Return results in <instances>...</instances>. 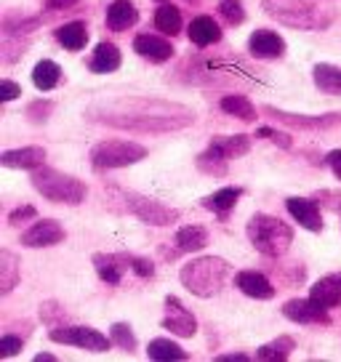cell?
Masks as SVG:
<instances>
[{
	"label": "cell",
	"mask_w": 341,
	"mask_h": 362,
	"mask_svg": "<svg viewBox=\"0 0 341 362\" xmlns=\"http://www.w3.org/2000/svg\"><path fill=\"white\" fill-rule=\"evenodd\" d=\"M285 208L309 232H320L323 229V216H320V205L315 197H288Z\"/></svg>",
	"instance_id": "obj_13"
},
{
	"label": "cell",
	"mask_w": 341,
	"mask_h": 362,
	"mask_svg": "<svg viewBox=\"0 0 341 362\" xmlns=\"http://www.w3.org/2000/svg\"><path fill=\"white\" fill-rule=\"evenodd\" d=\"M147 357L149 360H158V362L187 360V351H184L179 344H173L170 339H152L147 346Z\"/></svg>",
	"instance_id": "obj_33"
},
{
	"label": "cell",
	"mask_w": 341,
	"mask_h": 362,
	"mask_svg": "<svg viewBox=\"0 0 341 362\" xmlns=\"http://www.w3.org/2000/svg\"><path fill=\"white\" fill-rule=\"evenodd\" d=\"M243 187H224V189H219V192L208 194L203 200V208H208V211H214V214H227L229 208H235V203H238L240 197H243Z\"/></svg>",
	"instance_id": "obj_29"
},
{
	"label": "cell",
	"mask_w": 341,
	"mask_h": 362,
	"mask_svg": "<svg viewBox=\"0 0 341 362\" xmlns=\"http://www.w3.org/2000/svg\"><path fill=\"white\" fill-rule=\"evenodd\" d=\"M248 51L256 59H283L285 40L272 30H256L248 40Z\"/></svg>",
	"instance_id": "obj_15"
},
{
	"label": "cell",
	"mask_w": 341,
	"mask_h": 362,
	"mask_svg": "<svg viewBox=\"0 0 341 362\" xmlns=\"http://www.w3.org/2000/svg\"><path fill=\"white\" fill-rule=\"evenodd\" d=\"M40 320L46 322L48 328H62L64 325V306H59L57 301H46V304H40Z\"/></svg>",
	"instance_id": "obj_38"
},
{
	"label": "cell",
	"mask_w": 341,
	"mask_h": 362,
	"mask_svg": "<svg viewBox=\"0 0 341 362\" xmlns=\"http://www.w3.org/2000/svg\"><path fill=\"white\" fill-rule=\"evenodd\" d=\"M245 235H248L250 245L270 256V259H280L285 250L291 248L294 243V229L280 221L277 216L270 214H256L250 216L248 226H245Z\"/></svg>",
	"instance_id": "obj_4"
},
{
	"label": "cell",
	"mask_w": 341,
	"mask_h": 362,
	"mask_svg": "<svg viewBox=\"0 0 341 362\" xmlns=\"http://www.w3.org/2000/svg\"><path fill=\"white\" fill-rule=\"evenodd\" d=\"M190 40L195 45H200V48L219 43L221 40V27L211 16H195L192 24H190Z\"/></svg>",
	"instance_id": "obj_23"
},
{
	"label": "cell",
	"mask_w": 341,
	"mask_h": 362,
	"mask_svg": "<svg viewBox=\"0 0 341 362\" xmlns=\"http://www.w3.org/2000/svg\"><path fill=\"white\" fill-rule=\"evenodd\" d=\"M309 298L312 301H318L320 306H325V309H336L341 304V283L336 274H328V277H323L318 283L312 285V291H309Z\"/></svg>",
	"instance_id": "obj_21"
},
{
	"label": "cell",
	"mask_w": 341,
	"mask_h": 362,
	"mask_svg": "<svg viewBox=\"0 0 341 362\" xmlns=\"http://www.w3.org/2000/svg\"><path fill=\"white\" fill-rule=\"evenodd\" d=\"M48 339L54 344H69V346H78V349H88V351H107L112 339H107L104 333H99L96 328H88V325H69V328H51Z\"/></svg>",
	"instance_id": "obj_8"
},
{
	"label": "cell",
	"mask_w": 341,
	"mask_h": 362,
	"mask_svg": "<svg viewBox=\"0 0 341 362\" xmlns=\"http://www.w3.org/2000/svg\"><path fill=\"white\" fill-rule=\"evenodd\" d=\"M262 8L274 22L294 27V30H325L330 24V13H325L320 6L309 0H262Z\"/></svg>",
	"instance_id": "obj_3"
},
{
	"label": "cell",
	"mask_w": 341,
	"mask_h": 362,
	"mask_svg": "<svg viewBox=\"0 0 341 362\" xmlns=\"http://www.w3.org/2000/svg\"><path fill=\"white\" fill-rule=\"evenodd\" d=\"M86 117L93 123L134 134H170L195 123V112L190 107L147 96H117L96 102L86 110Z\"/></svg>",
	"instance_id": "obj_1"
},
{
	"label": "cell",
	"mask_w": 341,
	"mask_h": 362,
	"mask_svg": "<svg viewBox=\"0 0 341 362\" xmlns=\"http://www.w3.org/2000/svg\"><path fill=\"white\" fill-rule=\"evenodd\" d=\"M64 238H67V232L59 221L40 218L22 235V245L24 248H51V245H59Z\"/></svg>",
	"instance_id": "obj_11"
},
{
	"label": "cell",
	"mask_w": 341,
	"mask_h": 362,
	"mask_svg": "<svg viewBox=\"0 0 341 362\" xmlns=\"http://www.w3.org/2000/svg\"><path fill=\"white\" fill-rule=\"evenodd\" d=\"M256 136H259V139H270V141L280 144L283 149H291V144H294L288 134H280V131H274V128H267V125H259V128H256Z\"/></svg>",
	"instance_id": "obj_43"
},
{
	"label": "cell",
	"mask_w": 341,
	"mask_h": 362,
	"mask_svg": "<svg viewBox=\"0 0 341 362\" xmlns=\"http://www.w3.org/2000/svg\"><path fill=\"white\" fill-rule=\"evenodd\" d=\"M163 328L170 330L179 339H192L195 333H197V320H195L192 312L176 296H166V320H163Z\"/></svg>",
	"instance_id": "obj_9"
},
{
	"label": "cell",
	"mask_w": 341,
	"mask_h": 362,
	"mask_svg": "<svg viewBox=\"0 0 341 362\" xmlns=\"http://www.w3.org/2000/svg\"><path fill=\"white\" fill-rule=\"evenodd\" d=\"M35 216H37V211H35L33 205H22V208L11 211V216H8V224L19 226L22 221H30V218H35Z\"/></svg>",
	"instance_id": "obj_45"
},
{
	"label": "cell",
	"mask_w": 341,
	"mask_h": 362,
	"mask_svg": "<svg viewBox=\"0 0 341 362\" xmlns=\"http://www.w3.org/2000/svg\"><path fill=\"white\" fill-rule=\"evenodd\" d=\"M187 3H200V0H187Z\"/></svg>",
	"instance_id": "obj_51"
},
{
	"label": "cell",
	"mask_w": 341,
	"mask_h": 362,
	"mask_svg": "<svg viewBox=\"0 0 341 362\" xmlns=\"http://www.w3.org/2000/svg\"><path fill=\"white\" fill-rule=\"evenodd\" d=\"M158 3H168V0H158Z\"/></svg>",
	"instance_id": "obj_52"
},
{
	"label": "cell",
	"mask_w": 341,
	"mask_h": 362,
	"mask_svg": "<svg viewBox=\"0 0 341 362\" xmlns=\"http://www.w3.org/2000/svg\"><path fill=\"white\" fill-rule=\"evenodd\" d=\"M214 360L216 362H248L250 357L248 354H243V351H235V354H216Z\"/></svg>",
	"instance_id": "obj_49"
},
{
	"label": "cell",
	"mask_w": 341,
	"mask_h": 362,
	"mask_svg": "<svg viewBox=\"0 0 341 362\" xmlns=\"http://www.w3.org/2000/svg\"><path fill=\"white\" fill-rule=\"evenodd\" d=\"M208 147H214L221 155V158H243V155H248L250 152V136L245 134H235V136H214L211 139V144Z\"/></svg>",
	"instance_id": "obj_22"
},
{
	"label": "cell",
	"mask_w": 341,
	"mask_h": 362,
	"mask_svg": "<svg viewBox=\"0 0 341 362\" xmlns=\"http://www.w3.org/2000/svg\"><path fill=\"white\" fill-rule=\"evenodd\" d=\"M30 179H33L35 189L43 194L46 200H51V203L80 205L86 200V194H88V187L80 179L69 176V173H62L57 168H46V165L35 168Z\"/></svg>",
	"instance_id": "obj_5"
},
{
	"label": "cell",
	"mask_w": 341,
	"mask_h": 362,
	"mask_svg": "<svg viewBox=\"0 0 341 362\" xmlns=\"http://www.w3.org/2000/svg\"><path fill=\"white\" fill-rule=\"evenodd\" d=\"M336 277H339V283H341V274H336Z\"/></svg>",
	"instance_id": "obj_53"
},
{
	"label": "cell",
	"mask_w": 341,
	"mask_h": 362,
	"mask_svg": "<svg viewBox=\"0 0 341 362\" xmlns=\"http://www.w3.org/2000/svg\"><path fill=\"white\" fill-rule=\"evenodd\" d=\"M78 0H43V6H46L48 11H64V8H72Z\"/></svg>",
	"instance_id": "obj_48"
},
{
	"label": "cell",
	"mask_w": 341,
	"mask_h": 362,
	"mask_svg": "<svg viewBox=\"0 0 341 362\" xmlns=\"http://www.w3.org/2000/svg\"><path fill=\"white\" fill-rule=\"evenodd\" d=\"M312 78H315V86H318L323 93H330V96H341V67L336 64H315L312 69Z\"/></svg>",
	"instance_id": "obj_26"
},
{
	"label": "cell",
	"mask_w": 341,
	"mask_h": 362,
	"mask_svg": "<svg viewBox=\"0 0 341 362\" xmlns=\"http://www.w3.org/2000/svg\"><path fill=\"white\" fill-rule=\"evenodd\" d=\"M219 16L227 24L238 27L245 22V8H243V0H219Z\"/></svg>",
	"instance_id": "obj_36"
},
{
	"label": "cell",
	"mask_w": 341,
	"mask_h": 362,
	"mask_svg": "<svg viewBox=\"0 0 341 362\" xmlns=\"http://www.w3.org/2000/svg\"><path fill=\"white\" fill-rule=\"evenodd\" d=\"M91 264L96 274H99V280L107 285H120L123 274L131 269L128 253H93Z\"/></svg>",
	"instance_id": "obj_12"
},
{
	"label": "cell",
	"mask_w": 341,
	"mask_h": 362,
	"mask_svg": "<svg viewBox=\"0 0 341 362\" xmlns=\"http://www.w3.org/2000/svg\"><path fill=\"white\" fill-rule=\"evenodd\" d=\"M110 339H112L115 346H120V349L128 351V354H134L139 346L134 330H131V325H125V322H115L112 328H110Z\"/></svg>",
	"instance_id": "obj_35"
},
{
	"label": "cell",
	"mask_w": 341,
	"mask_h": 362,
	"mask_svg": "<svg viewBox=\"0 0 341 362\" xmlns=\"http://www.w3.org/2000/svg\"><path fill=\"white\" fill-rule=\"evenodd\" d=\"M24 45H27V43H22V37L6 35V40H3V62H6V64L16 62V59L24 54Z\"/></svg>",
	"instance_id": "obj_40"
},
{
	"label": "cell",
	"mask_w": 341,
	"mask_h": 362,
	"mask_svg": "<svg viewBox=\"0 0 341 362\" xmlns=\"http://www.w3.org/2000/svg\"><path fill=\"white\" fill-rule=\"evenodd\" d=\"M19 93H22L19 83H13V80H3L0 83V102H13Z\"/></svg>",
	"instance_id": "obj_46"
},
{
	"label": "cell",
	"mask_w": 341,
	"mask_h": 362,
	"mask_svg": "<svg viewBox=\"0 0 341 362\" xmlns=\"http://www.w3.org/2000/svg\"><path fill=\"white\" fill-rule=\"evenodd\" d=\"M51 112H54V102L51 99H37V102H33L30 107H27V120L30 123H46L48 117H51Z\"/></svg>",
	"instance_id": "obj_39"
},
{
	"label": "cell",
	"mask_w": 341,
	"mask_h": 362,
	"mask_svg": "<svg viewBox=\"0 0 341 362\" xmlns=\"http://www.w3.org/2000/svg\"><path fill=\"white\" fill-rule=\"evenodd\" d=\"M128 259H131V269L137 272L141 280H147V277L155 274V264L149 259H141V256H134V253H128Z\"/></svg>",
	"instance_id": "obj_44"
},
{
	"label": "cell",
	"mask_w": 341,
	"mask_h": 362,
	"mask_svg": "<svg viewBox=\"0 0 341 362\" xmlns=\"http://www.w3.org/2000/svg\"><path fill=\"white\" fill-rule=\"evenodd\" d=\"M283 315L291 322H299V325H328L330 322L328 309L320 306L318 301H312V298H291V301H285Z\"/></svg>",
	"instance_id": "obj_10"
},
{
	"label": "cell",
	"mask_w": 341,
	"mask_h": 362,
	"mask_svg": "<svg viewBox=\"0 0 341 362\" xmlns=\"http://www.w3.org/2000/svg\"><path fill=\"white\" fill-rule=\"evenodd\" d=\"M19 351H22V336L3 333V339H0V357H16Z\"/></svg>",
	"instance_id": "obj_42"
},
{
	"label": "cell",
	"mask_w": 341,
	"mask_h": 362,
	"mask_svg": "<svg viewBox=\"0 0 341 362\" xmlns=\"http://www.w3.org/2000/svg\"><path fill=\"white\" fill-rule=\"evenodd\" d=\"M139 22V11L131 0H112L107 8V27L112 33H123Z\"/></svg>",
	"instance_id": "obj_19"
},
{
	"label": "cell",
	"mask_w": 341,
	"mask_h": 362,
	"mask_svg": "<svg viewBox=\"0 0 341 362\" xmlns=\"http://www.w3.org/2000/svg\"><path fill=\"white\" fill-rule=\"evenodd\" d=\"M40 19H16V16H6L3 19V33L13 35V37H22V35H30L33 30H37Z\"/></svg>",
	"instance_id": "obj_37"
},
{
	"label": "cell",
	"mask_w": 341,
	"mask_h": 362,
	"mask_svg": "<svg viewBox=\"0 0 341 362\" xmlns=\"http://www.w3.org/2000/svg\"><path fill=\"white\" fill-rule=\"evenodd\" d=\"M219 107L224 110L227 115H232V117H238V120H243V123H256V107L250 104V99H245V96H240V93H229V96H224L221 102H219Z\"/></svg>",
	"instance_id": "obj_28"
},
{
	"label": "cell",
	"mask_w": 341,
	"mask_h": 362,
	"mask_svg": "<svg viewBox=\"0 0 341 362\" xmlns=\"http://www.w3.org/2000/svg\"><path fill=\"white\" fill-rule=\"evenodd\" d=\"M120 51H117V45L115 43H99L96 45V51H93V57L88 59V69H91L93 75H110L115 69L120 67Z\"/></svg>",
	"instance_id": "obj_20"
},
{
	"label": "cell",
	"mask_w": 341,
	"mask_h": 362,
	"mask_svg": "<svg viewBox=\"0 0 341 362\" xmlns=\"http://www.w3.org/2000/svg\"><path fill=\"white\" fill-rule=\"evenodd\" d=\"M235 285H238L245 296H250V298H262V301H267V298H272L274 296V285L270 283V277L256 269L238 272V274H235Z\"/></svg>",
	"instance_id": "obj_17"
},
{
	"label": "cell",
	"mask_w": 341,
	"mask_h": 362,
	"mask_svg": "<svg viewBox=\"0 0 341 362\" xmlns=\"http://www.w3.org/2000/svg\"><path fill=\"white\" fill-rule=\"evenodd\" d=\"M227 158H221L216 149L208 147L203 152V155H197V168L203 170V173H208V176H224L227 173Z\"/></svg>",
	"instance_id": "obj_34"
},
{
	"label": "cell",
	"mask_w": 341,
	"mask_h": 362,
	"mask_svg": "<svg viewBox=\"0 0 341 362\" xmlns=\"http://www.w3.org/2000/svg\"><path fill=\"white\" fill-rule=\"evenodd\" d=\"M173 243H176V248L182 250V253H197V250H203L208 245V232L197 224H187L176 232Z\"/></svg>",
	"instance_id": "obj_24"
},
{
	"label": "cell",
	"mask_w": 341,
	"mask_h": 362,
	"mask_svg": "<svg viewBox=\"0 0 341 362\" xmlns=\"http://www.w3.org/2000/svg\"><path fill=\"white\" fill-rule=\"evenodd\" d=\"M134 51H137L141 59H149V62H168L173 57V45L170 40L160 37V35H137L134 37Z\"/></svg>",
	"instance_id": "obj_16"
},
{
	"label": "cell",
	"mask_w": 341,
	"mask_h": 362,
	"mask_svg": "<svg viewBox=\"0 0 341 362\" xmlns=\"http://www.w3.org/2000/svg\"><path fill=\"white\" fill-rule=\"evenodd\" d=\"M123 200L125 208L149 226H170L173 221H179V211L170 208V205H163L155 197H147V194H139L128 189V192H123Z\"/></svg>",
	"instance_id": "obj_7"
},
{
	"label": "cell",
	"mask_w": 341,
	"mask_h": 362,
	"mask_svg": "<svg viewBox=\"0 0 341 362\" xmlns=\"http://www.w3.org/2000/svg\"><path fill=\"white\" fill-rule=\"evenodd\" d=\"M22 269H19V259L11 250H0V293L8 296L19 285Z\"/></svg>",
	"instance_id": "obj_27"
},
{
	"label": "cell",
	"mask_w": 341,
	"mask_h": 362,
	"mask_svg": "<svg viewBox=\"0 0 341 362\" xmlns=\"http://www.w3.org/2000/svg\"><path fill=\"white\" fill-rule=\"evenodd\" d=\"M315 200H320V205L333 214H341V189H323L315 194Z\"/></svg>",
	"instance_id": "obj_41"
},
{
	"label": "cell",
	"mask_w": 341,
	"mask_h": 362,
	"mask_svg": "<svg viewBox=\"0 0 341 362\" xmlns=\"http://www.w3.org/2000/svg\"><path fill=\"white\" fill-rule=\"evenodd\" d=\"M59 80H62V67H59L57 62H51V59H43V62H37L33 69V83L35 88L40 90H51L59 86Z\"/></svg>",
	"instance_id": "obj_30"
},
{
	"label": "cell",
	"mask_w": 341,
	"mask_h": 362,
	"mask_svg": "<svg viewBox=\"0 0 341 362\" xmlns=\"http://www.w3.org/2000/svg\"><path fill=\"white\" fill-rule=\"evenodd\" d=\"M147 158V149L128 141V139H110V141H99L91 149V165L96 170H110V168H125L134 165L139 160Z\"/></svg>",
	"instance_id": "obj_6"
},
{
	"label": "cell",
	"mask_w": 341,
	"mask_h": 362,
	"mask_svg": "<svg viewBox=\"0 0 341 362\" xmlns=\"http://www.w3.org/2000/svg\"><path fill=\"white\" fill-rule=\"evenodd\" d=\"M294 346H296V341L291 339V336H277L274 341H270V344H264V346L256 349V360H264V362L288 360Z\"/></svg>",
	"instance_id": "obj_32"
},
{
	"label": "cell",
	"mask_w": 341,
	"mask_h": 362,
	"mask_svg": "<svg viewBox=\"0 0 341 362\" xmlns=\"http://www.w3.org/2000/svg\"><path fill=\"white\" fill-rule=\"evenodd\" d=\"M325 163H328V168L336 173V179H341V149H333V152H328Z\"/></svg>",
	"instance_id": "obj_47"
},
{
	"label": "cell",
	"mask_w": 341,
	"mask_h": 362,
	"mask_svg": "<svg viewBox=\"0 0 341 362\" xmlns=\"http://www.w3.org/2000/svg\"><path fill=\"white\" fill-rule=\"evenodd\" d=\"M229 274H232L229 261L219 259V256H200V259H192L190 264H184L182 272H179V280L192 296L211 298V296H216L224 288Z\"/></svg>",
	"instance_id": "obj_2"
},
{
	"label": "cell",
	"mask_w": 341,
	"mask_h": 362,
	"mask_svg": "<svg viewBox=\"0 0 341 362\" xmlns=\"http://www.w3.org/2000/svg\"><path fill=\"white\" fill-rule=\"evenodd\" d=\"M0 163L6 168H24L35 170L46 163V149L43 147H22V149H6L0 155Z\"/></svg>",
	"instance_id": "obj_18"
},
{
	"label": "cell",
	"mask_w": 341,
	"mask_h": 362,
	"mask_svg": "<svg viewBox=\"0 0 341 362\" xmlns=\"http://www.w3.org/2000/svg\"><path fill=\"white\" fill-rule=\"evenodd\" d=\"M54 35H57V40L64 45L67 51H80V48H86V43H88V27L83 22L62 24V27L54 30Z\"/></svg>",
	"instance_id": "obj_25"
},
{
	"label": "cell",
	"mask_w": 341,
	"mask_h": 362,
	"mask_svg": "<svg viewBox=\"0 0 341 362\" xmlns=\"http://www.w3.org/2000/svg\"><path fill=\"white\" fill-rule=\"evenodd\" d=\"M57 357L54 354H48V351H40V354H35V362H54Z\"/></svg>",
	"instance_id": "obj_50"
},
{
	"label": "cell",
	"mask_w": 341,
	"mask_h": 362,
	"mask_svg": "<svg viewBox=\"0 0 341 362\" xmlns=\"http://www.w3.org/2000/svg\"><path fill=\"white\" fill-rule=\"evenodd\" d=\"M264 112L272 115L274 120H280V123L291 125V128H333V125L341 123V115L339 112L315 115V117H307V115L283 112V110H274V107H264Z\"/></svg>",
	"instance_id": "obj_14"
},
{
	"label": "cell",
	"mask_w": 341,
	"mask_h": 362,
	"mask_svg": "<svg viewBox=\"0 0 341 362\" xmlns=\"http://www.w3.org/2000/svg\"><path fill=\"white\" fill-rule=\"evenodd\" d=\"M155 27L163 35L176 37V35L182 33V11L176 6H170V3H163L158 11H155Z\"/></svg>",
	"instance_id": "obj_31"
}]
</instances>
